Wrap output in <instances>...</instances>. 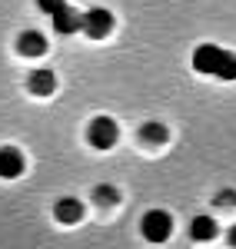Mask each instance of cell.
I'll return each instance as SVG.
<instances>
[{"mask_svg":"<svg viewBox=\"0 0 236 249\" xmlns=\"http://www.w3.org/2000/svg\"><path fill=\"white\" fill-rule=\"evenodd\" d=\"M93 199L103 203V206H113V203L120 199V190L113 186V183H100V186H93Z\"/></svg>","mask_w":236,"mask_h":249,"instance_id":"cell-12","label":"cell"},{"mask_svg":"<svg viewBox=\"0 0 236 249\" xmlns=\"http://www.w3.org/2000/svg\"><path fill=\"white\" fill-rule=\"evenodd\" d=\"M230 246L236 249V226H233V230H230Z\"/></svg>","mask_w":236,"mask_h":249,"instance_id":"cell-15","label":"cell"},{"mask_svg":"<svg viewBox=\"0 0 236 249\" xmlns=\"http://www.w3.org/2000/svg\"><path fill=\"white\" fill-rule=\"evenodd\" d=\"M213 203L217 206H236V190H219Z\"/></svg>","mask_w":236,"mask_h":249,"instance_id":"cell-13","label":"cell"},{"mask_svg":"<svg viewBox=\"0 0 236 249\" xmlns=\"http://www.w3.org/2000/svg\"><path fill=\"white\" fill-rule=\"evenodd\" d=\"M217 223H213V216H193V223H190V239L193 243H210V239H217Z\"/></svg>","mask_w":236,"mask_h":249,"instance_id":"cell-10","label":"cell"},{"mask_svg":"<svg viewBox=\"0 0 236 249\" xmlns=\"http://www.w3.org/2000/svg\"><path fill=\"white\" fill-rule=\"evenodd\" d=\"M87 140L93 150H110L113 143L120 140V126L113 116H93L90 126H87Z\"/></svg>","mask_w":236,"mask_h":249,"instance_id":"cell-2","label":"cell"},{"mask_svg":"<svg viewBox=\"0 0 236 249\" xmlns=\"http://www.w3.org/2000/svg\"><path fill=\"white\" fill-rule=\"evenodd\" d=\"M27 90H30L34 96H50L54 90H57V73L47 70V67L30 70V77H27Z\"/></svg>","mask_w":236,"mask_h":249,"instance_id":"cell-6","label":"cell"},{"mask_svg":"<svg viewBox=\"0 0 236 249\" xmlns=\"http://www.w3.org/2000/svg\"><path fill=\"white\" fill-rule=\"evenodd\" d=\"M50 17H54V30H57L60 37H70V34H77L80 23H83V10L70 7V3H63L60 10H54V14H50Z\"/></svg>","mask_w":236,"mask_h":249,"instance_id":"cell-5","label":"cell"},{"mask_svg":"<svg viewBox=\"0 0 236 249\" xmlns=\"http://www.w3.org/2000/svg\"><path fill=\"white\" fill-rule=\"evenodd\" d=\"M17 50L23 57H43L47 53V37L40 30H23L17 37Z\"/></svg>","mask_w":236,"mask_h":249,"instance_id":"cell-9","label":"cell"},{"mask_svg":"<svg viewBox=\"0 0 236 249\" xmlns=\"http://www.w3.org/2000/svg\"><path fill=\"white\" fill-rule=\"evenodd\" d=\"M140 232H143L150 243H166L170 232H173V216H170L166 210L143 213V219H140Z\"/></svg>","mask_w":236,"mask_h":249,"instance_id":"cell-3","label":"cell"},{"mask_svg":"<svg viewBox=\"0 0 236 249\" xmlns=\"http://www.w3.org/2000/svg\"><path fill=\"white\" fill-rule=\"evenodd\" d=\"M166 136H170V130H166L160 120H150V123H143V126H140V143L160 146V143H166Z\"/></svg>","mask_w":236,"mask_h":249,"instance_id":"cell-11","label":"cell"},{"mask_svg":"<svg viewBox=\"0 0 236 249\" xmlns=\"http://www.w3.org/2000/svg\"><path fill=\"white\" fill-rule=\"evenodd\" d=\"M54 216H57L60 226H77L80 219H83V203L73 199V196H63V199H57V206H54Z\"/></svg>","mask_w":236,"mask_h":249,"instance_id":"cell-7","label":"cell"},{"mask_svg":"<svg viewBox=\"0 0 236 249\" xmlns=\"http://www.w3.org/2000/svg\"><path fill=\"white\" fill-rule=\"evenodd\" d=\"M80 30H83L90 40H103L110 30H113V14H110L107 7H93V10H87V14H83Z\"/></svg>","mask_w":236,"mask_h":249,"instance_id":"cell-4","label":"cell"},{"mask_svg":"<svg viewBox=\"0 0 236 249\" xmlns=\"http://www.w3.org/2000/svg\"><path fill=\"white\" fill-rule=\"evenodd\" d=\"M193 70L219 80H236V53L223 50L217 43H200L193 50Z\"/></svg>","mask_w":236,"mask_h":249,"instance_id":"cell-1","label":"cell"},{"mask_svg":"<svg viewBox=\"0 0 236 249\" xmlns=\"http://www.w3.org/2000/svg\"><path fill=\"white\" fill-rule=\"evenodd\" d=\"M23 173V153L17 146H0V179H17Z\"/></svg>","mask_w":236,"mask_h":249,"instance_id":"cell-8","label":"cell"},{"mask_svg":"<svg viewBox=\"0 0 236 249\" xmlns=\"http://www.w3.org/2000/svg\"><path fill=\"white\" fill-rule=\"evenodd\" d=\"M67 0H37V10H43V14H54V10H60Z\"/></svg>","mask_w":236,"mask_h":249,"instance_id":"cell-14","label":"cell"}]
</instances>
